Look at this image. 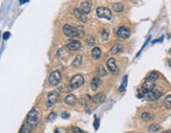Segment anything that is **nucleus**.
<instances>
[{"instance_id": "obj_1", "label": "nucleus", "mask_w": 171, "mask_h": 133, "mask_svg": "<svg viewBox=\"0 0 171 133\" xmlns=\"http://www.w3.org/2000/svg\"><path fill=\"white\" fill-rule=\"evenodd\" d=\"M39 119H40L39 112H38L36 109H32L29 112V114H27L26 122H25V123H26V124H29L32 128H34V127H36L38 125V123H39Z\"/></svg>"}, {"instance_id": "obj_2", "label": "nucleus", "mask_w": 171, "mask_h": 133, "mask_svg": "<svg viewBox=\"0 0 171 133\" xmlns=\"http://www.w3.org/2000/svg\"><path fill=\"white\" fill-rule=\"evenodd\" d=\"M84 84V78L82 75H76L70 81V89H77Z\"/></svg>"}, {"instance_id": "obj_3", "label": "nucleus", "mask_w": 171, "mask_h": 133, "mask_svg": "<svg viewBox=\"0 0 171 133\" xmlns=\"http://www.w3.org/2000/svg\"><path fill=\"white\" fill-rule=\"evenodd\" d=\"M162 96H163V91L160 90V89H155V90L153 89L152 91L144 93V98L147 101H155V100L160 99Z\"/></svg>"}, {"instance_id": "obj_4", "label": "nucleus", "mask_w": 171, "mask_h": 133, "mask_svg": "<svg viewBox=\"0 0 171 133\" xmlns=\"http://www.w3.org/2000/svg\"><path fill=\"white\" fill-rule=\"evenodd\" d=\"M97 15L100 18H105L107 20H110L112 18V14H111L110 10L104 6H100L97 9Z\"/></svg>"}, {"instance_id": "obj_5", "label": "nucleus", "mask_w": 171, "mask_h": 133, "mask_svg": "<svg viewBox=\"0 0 171 133\" xmlns=\"http://www.w3.org/2000/svg\"><path fill=\"white\" fill-rule=\"evenodd\" d=\"M60 101V94L57 92V91H52V92L48 93L47 96V107H52L54 106L56 103Z\"/></svg>"}, {"instance_id": "obj_6", "label": "nucleus", "mask_w": 171, "mask_h": 133, "mask_svg": "<svg viewBox=\"0 0 171 133\" xmlns=\"http://www.w3.org/2000/svg\"><path fill=\"white\" fill-rule=\"evenodd\" d=\"M155 88V83H154V80H152V79H149L148 78L146 81L143 83L142 85V90L144 93L146 92H149V91H152L153 89Z\"/></svg>"}, {"instance_id": "obj_7", "label": "nucleus", "mask_w": 171, "mask_h": 133, "mask_svg": "<svg viewBox=\"0 0 171 133\" xmlns=\"http://www.w3.org/2000/svg\"><path fill=\"white\" fill-rule=\"evenodd\" d=\"M48 81H50V85L57 86L58 84L60 83V81H61V73H60V71L54 70L53 72L50 75V79H48Z\"/></svg>"}, {"instance_id": "obj_8", "label": "nucleus", "mask_w": 171, "mask_h": 133, "mask_svg": "<svg viewBox=\"0 0 171 133\" xmlns=\"http://www.w3.org/2000/svg\"><path fill=\"white\" fill-rule=\"evenodd\" d=\"M117 36L120 39H127L130 36V29L126 26H120L117 30Z\"/></svg>"}, {"instance_id": "obj_9", "label": "nucleus", "mask_w": 171, "mask_h": 133, "mask_svg": "<svg viewBox=\"0 0 171 133\" xmlns=\"http://www.w3.org/2000/svg\"><path fill=\"white\" fill-rule=\"evenodd\" d=\"M63 33L67 36V37L70 38H73V37H77L78 36V33H77V29H75V27L70 26V24H66L63 26Z\"/></svg>"}, {"instance_id": "obj_10", "label": "nucleus", "mask_w": 171, "mask_h": 133, "mask_svg": "<svg viewBox=\"0 0 171 133\" xmlns=\"http://www.w3.org/2000/svg\"><path fill=\"white\" fill-rule=\"evenodd\" d=\"M66 46H67L68 49L71 50V52H78L81 48V43L76 40H70Z\"/></svg>"}, {"instance_id": "obj_11", "label": "nucleus", "mask_w": 171, "mask_h": 133, "mask_svg": "<svg viewBox=\"0 0 171 133\" xmlns=\"http://www.w3.org/2000/svg\"><path fill=\"white\" fill-rule=\"evenodd\" d=\"M107 67H108L109 71L112 72V73H118L119 72V69H118V66H117L116 60H114L113 58L109 59V60L107 61Z\"/></svg>"}, {"instance_id": "obj_12", "label": "nucleus", "mask_w": 171, "mask_h": 133, "mask_svg": "<svg viewBox=\"0 0 171 133\" xmlns=\"http://www.w3.org/2000/svg\"><path fill=\"white\" fill-rule=\"evenodd\" d=\"M91 7H93V6H91V3L90 2H87V1H85V2H82L81 3V6H80V11L83 13V14H88V13H90L91 12Z\"/></svg>"}, {"instance_id": "obj_13", "label": "nucleus", "mask_w": 171, "mask_h": 133, "mask_svg": "<svg viewBox=\"0 0 171 133\" xmlns=\"http://www.w3.org/2000/svg\"><path fill=\"white\" fill-rule=\"evenodd\" d=\"M106 100V96L104 93H98L97 96H94L93 98V103L96 105H100L103 103L104 101Z\"/></svg>"}, {"instance_id": "obj_14", "label": "nucleus", "mask_w": 171, "mask_h": 133, "mask_svg": "<svg viewBox=\"0 0 171 133\" xmlns=\"http://www.w3.org/2000/svg\"><path fill=\"white\" fill-rule=\"evenodd\" d=\"M74 15H75L78 20H80V21L83 22V23H85V22L87 21V18H86L85 14H83L79 9H76L75 11H74Z\"/></svg>"}, {"instance_id": "obj_15", "label": "nucleus", "mask_w": 171, "mask_h": 133, "mask_svg": "<svg viewBox=\"0 0 171 133\" xmlns=\"http://www.w3.org/2000/svg\"><path fill=\"white\" fill-rule=\"evenodd\" d=\"M101 83H102V81L99 76L93 78V81H91V89H93V90H97V89L101 86Z\"/></svg>"}, {"instance_id": "obj_16", "label": "nucleus", "mask_w": 171, "mask_h": 133, "mask_svg": "<svg viewBox=\"0 0 171 133\" xmlns=\"http://www.w3.org/2000/svg\"><path fill=\"white\" fill-rule=\"evenodd\" d=\"M91 55H93V57L94 59H100L102 56L101 49L99 47H93V49H91Z\"/></svg>"}, {"instance_id": "obj_17", "label": "nucleus", "mask_w": 171, "mask_h": 133, "mask_svg": "<svg viewBox=\"0 0 171 133\" xmlns=\"http://www.w3.org/2000/svg\"><path fill=\"white\" fill-rule=\"evenodd\" d=\"M64 101L67 105H74L76 103V96H74V94H68V96L65 98Z\"/></svg>"}, {"instance_id": "obj_18", "label": "nucleus", "mask_w": 171, "mask_h": 133, "mask_svg": "<svg viewBox=\"0 0 171 133\" xmlns=\"http://www.w3.org/2000/svg\"><path fill=\"white\" fill-rule=\"evenodd\" d=\"M32 129L33 128L30 126L29 124H23L22 125V127H21V129H20V132L19 133H32Z\"/></svg>"}, {"instance_id": "obj_19", "label": "nucleus", "mask_w": 171, "mask_h": 133, "mask_svg": "<svg viewBox=\"0 0 171 133\" xmlns=\"http://www.w3.org/2000/svg\"><path fill=\"white\" fill-rule=\"evenodd\" d=\"M122 49H123V45L120 44V43H118V44H116L114 46H112L110 53H112V55H116V53H118L121 52Z\"/></svg>"}, {"instance_id": "obj_20", "label": "nucleus", "mask_w": 171, "mask_h": 133, "mask_svg": "<svg viewBox=\"0 0 171 133\" xmlns=\"http://www.w3.org/2000/svg\"><path fill=\"white\" fill-rule=\"evenodd\" d=\"M112 9H113L114 12L121 13V12L124 11V6H123V3H120V2H118V3H114L113 6H112Z\"/></svg>"}, {"instance_id": "obj_21", "label": "nucleus", "mask_w": 171, "mask_h": 133, "mask_svg": "<svg viewBox=\"0 0 171 133\" xmlns=\"http://www.w3.org/2000/svg\"><path fill=\"white\" fill-rule=\"evenodd\" d=\"M81 64H82V57H81V56H78V57H76L75 60L73 61V66L75 68H78L81 66Z\"/></svg>"}, {"instance_id": "obj_22", "label": "nucleus", "mask_w": 171, "mask_h": 133, "mask_svg": "<svg viewBox=\"0 0 171 133\" xmlns=\"http://www.w3.org/2000/svg\"><path fill=\"white\" fill-rule=\"evenodd\" d=\"M141 116H142V119H144V121H151L153 119V115L151 113H149V112H143Z\"/></svg>"}, {"instance_id": "obj_23", "label": "nucleus", "mask_w": 171, "mask_h": 133, "mask_svg": "<svg viewBox=\"0 0 171 133\" xmlns=\"http://www.w3.org/2000/svg\"><path fill=\"white\" fill-rule=\"evenodd\" d=\"M107 75V71L105 70V68H104V66L100 65L98 68V76H105Z\"/></svg>"}, {"instance_id": "obj_24", "label": "nucleus", "mask_w": 171, "mask_h": 133, "mask_svg": "<svg viewBox=\"0 0 171 133\" xmlns=\"http://www.w3.org/2000/svg\"><path fill=\"white\" fill-rule=\"evenodd\" d=\"M86 42H87V44L89 46H93V45H94V43H96V39H94L93 36H88V37L86 38Z\"/></svg>"}, {"instance_id": "obj_25", "label": "nucleus", "mask_w": 171, "mask_h": 133, "mask_svg": "<svg viewBox=\"0 0 171 133\" xmlns=\"http://www.w3.org/2000/svg\"><path fill=\"white\" fill-rule=\"evenodd\" d=\"M165 106H166V108L171 109V94L166 96V99H165Z\"/></svg>"}, {"instance_id": "obj_26", "label": "nucleus", "mask_w": 171, "mask_h": 133, "mask_svg": "<svg viewBox=\"0 0 171 133\" xmlns=\"http://www.w3.org/2000/svg\"><path fill=\"white\" fill-rule=\"evenodd\" d=\"M148 78L152 79V80H157V79L159 78V72H157V71H151V72L149 73V76H148Z\"/></svg>"}, {"instance_id": "obj_27", "label": "nucleus", "mask_w": 171, "mask_h": 133, "mask_svg": "<svg viewBox=\"0 0 171 133\" xmlns=\"http://www.w3.org/2000/svg\"><path fill=\"white\" fill-rule=\"evenodd\" d=\"M148 130H149V132H155L157 131V130H160V126L159 125H151L149 128H148Z\"/></svg>"}, {"instance_id": "obj_28", "label": "nucleus", "mask_w": 171, "mask_h": 133, "mask_svg": "<svg viewBox=\"0 0 171 133\" xmlns=\"http://www.w3.org/2000/svg\"><path fill=\"white\" fill-rule=\"evenodd\" d=\"M76 29H77V33H78V36L79 37H83L84 36V29L82 26H78L76 27Z\"/></svg>"}, {"instance_id": "obj_29", "label": "nucleus", "mask_w": 171, "mask_h": 133, "mask_svg": "<svg viewBox=\"0 0 171 133\" xmlns=\"http://www.w3.org/2000/svg\"><path fill=\"white\" fill-rule=\"evenodd\" d=\"M126 85H127V76H124V81H123V84H122V86L120 87V91H122V92H123L124 89H125V87H126Z\"/></svg>"}, {"instance_id": "obj_30", "label": "nucleus", "mask_w": 171, "mask_h": 133, "mask_svg": "<svg viewBox=\"0 0 171 133\" xmlns=\"http://www.w3.org/2000/svg\"><path fill=\"white\" fill-rule=\"evenodd\" d=\"M56 116H57V114H56V112H52V113L50 114V115H48V117H47V119L50 122H53L54 119H56Z\"/></svg>"}, {"instance_id": "obj_31", "label": "nucleus", "mask_w": 171, "mask_h": 133, "mask_svg": "<svg viewBox=\"0 0 171 133\" xmlns=\"http://www.w3.org/2000/svg\"><path fill=\"white\" fill-rule=\"evenodd\" d=\"M102 39L104 41H106L108 39V33H107L106 30H103V32H102Z\"/></svg>"}, {"instance_id": "obj_32", "label": "nucleus", "mask_w": 171, "mask_h": 133, "mask_svg": "<svg viewBox=\"0 0 171 133\" xmlns=\"http://www.w3.org/2000/svg\"><path fill=\"white\" fill-rule=\"evenodd\" d=\"M74 131H75V133H84L83 131H81L80 129H78V128H74Z\"/></svg>"}, {"instance_id": "obj_33", "label": "nucleus", "mask_w": 171, "mask_h": 133, "mask_svg": "<svg viewBox=\"0 0 171 133\" xmlns=\"http://www.w3.org/2000/svg\"><path fill=\"white\" fill-rule=\"evenodd\" d=\"M68 116H70V114H68V113H62L63 119H68Z\"/></svg>"}, {"instance_id": "obj_34", "label": "nucleus", "mask_w": 171, "mask_h": 133, "mask_svg": "<svg viewBox=\"0 0 171 133\" xmlns=\"http://www.w3.org/2000/svg\"><path fill=\"white\" fill-rule=\"evenodd\" d=\"M9 37H10V33H6V34H4V36H3L4 39H7Z\"/></svg>"}, {"instance_id": "obj_35", "label": "nucleus", "mask_w": 171, "mask_h": 133, "mask_svg": "<svg viewBox=\"0 0 171 133\" xmlns=\"http://www.w3.org/2000/svg\"><path fill=\"white\" fill-rule=\"evenodd\" d=\"M27 0H20V3H24V2H26Z\"/></svg>"}, {"instance_id": "obj_36", "label": "nucleus", "mask_w": 171, "mask_h": 133, "mask_svg": "<svg viewBox=\"0 0 171 133\" xmlns=\"http://www.w3.org/2000/svg\"><path fill=\"white\" fill-rule=\"evenodd\" d=\"M168 63H169V65L171 66V59H169V60H168Z\"/></svg>"}, {"instance_id": "obj_37", "label": "nucleus", "mask_w": 171, "mask_h": 133, "mask_svg": "<svg viewBox=\"0 0 171 133\" xmlns=\"http://www.w3.org/2000/svg\"><path fill=\"white\" fill-rule=\"evenodd\" d=\"M164 133H171V130H169V131H165Z\"/></svg>"}]
</instances>
